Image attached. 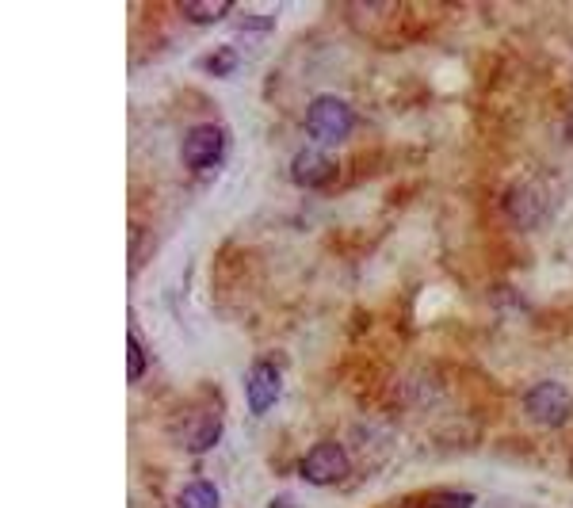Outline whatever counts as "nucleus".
I'll return each mask as SVG.
<instances>
[{"instance_id": "nucleus-5", "label": "nucleus", "mask_w": 573, "mask_h": 508, "mask_svg": "<svg viewBox=\"0 0 573 508\" xmlns=\"http://www.w3.org/2000/svg\"><path fill=\"white\" fill-rule=\"evenodd\" d=\"M279 390H283V379H279V371L272 363H256L253 371H249V379H245V398H249V409H253L256 417L276 405Z\"/></svg>"}, {"instance_id": "nucleus-3", "label": "nucleus", "mask_w": 573, "mask_h": 508, "mask_svg": "<svg viewBox=\"0 0 573 508\" xmlns=\"http://www.w3.org/2000/svg\"><path fill=\"white\" fill-rule=\"evenodd\" d=\"M524 405H528V413L539 424L558 428V424H566V417L573 413V394L566 386H558V382H539L535 390H528Z\"/></svg>"}, {"instance_id": "nucleus-12", "label": "nucleus", "mask_w": 573, "mask_h": 508, "mask_svg": "<svg viewBox=\"0 0 573 508\" xmlns=\"http://www.w3.org/2000/svg\"><path fill=\"white\" fill-rule=\"evenodd\" d=\"M127 360H130V382H138L142 375H146V352H142L138 337L127 340Z\"/></svg>"}, {"instance_id": "nucleus-13", "label": "nucleus", "mask_w": 573, "mask_h": 508, "mask_svg": "<svg viewBox=\"0 0 573 508\" xmlns=\"http://www.w3.org/2000/svg\"><path fill=\"white\" fill-rule=\"evenodd\" d=\"M428 505L432 508H470L474 505V497H470V493H436V497H428Z\"/></svg>"}, {"instance_id": "nucleus-4", "label": "nucleus", "mask_w": 573, "mask_h": 508, "mask_svg": "<svg viewBox=\"0 0 573 508\" xmlns=\"http://www.w3.org/2000/svg\"><path fill=\"white\" fill-rule=\"evenodd\" d=\"M222 153H226V134L218 127L188 130V138H184V146H180V157H184V165H188L191 172L214 169V165L222 161Z\"/></svg>"}, {"instance_id": "nucleus-1", "label": "nucleus", "mask_w": 573, "mask_h": 508, "mask_svg": "<svg viewBox=\"0 0 573 508\" xmlns=\"http://www.w3.org/2000/svg\"><path fill=\"white\" fill-rule=\"evenodd\" d=\"M352 123H356L352 107L333 100V96H321V100H314V104L306 107V134H310L318 146H337V142H344V138L352 134Z\"/></svg>"}, {"instance_id": "nucleus-8", "label": "nucleus", "mask_w": 573, "mask_h": 508, "mask_svg": "<svg viewBox=\"0 0 573 508\" xmlns=\"http://www.w3.org/2000/svg\"><path fill=\"white\" fill-rule=\"evenodd\" d=\"M509 211H512V218H516L520 226H535V222H539V214H543L539 188H535V184H520V188L512 191Z\"/></svg>"}, {"instance_id": "nucleus-10", "label": "nucleus", "mask_w": 573, "mask_h": 508, "mask_svg": "<svg viewBox=\"0 0 573 508\" xmlns=\"http://www.w3.org/2000/svg\"><path fill=\"white\" fill-rule=\"evenodd\" d=\"M184 16H188L191 23H214V20H222V16H230V0H214V4H184Z\"/></svg>"}, {"instance_id": "nucleus-6", "label": "nucleus", "mask_w": 573, "mask_h": 508, "mask_svg": "<svg viewBox=\"0 0 573 508\" xmlns=\"http://www.w3.org/2000/svg\"><path fill=\"white\" fill-rule=\"evenodd\" d=\"M333 157L329 153H321V149H298L295 161H291V176H295V184L302 188H318L325 184L329 176H333Z\"/></svg>"}, {"instance_id": "nucleus-11", "label": "nucleus", "mask_w": 573, "mask_h": 508, "mask_svg": "<svg viewBox=\"0 0 573 508\" xmlns=\"http://www.w3.org/2000/svg\"><path fill=\"white\" fill-rule=\"evenodd\" d=\"M203 69H207V73H214V77H230V73L237 69V50H230V46L214 50L211 58L203 62Z\"/></svg>"}, {"instance_id": "nucleus-9", "label": "nucleus", "mask_w": 573, "mask_h": 508, "mask_svg": "<svg viewBox=\"0 0 573 508\" xmlns=\"http://www.w3.org/2000/svg\"><path fill=\"white\" fill-rule=\"evenodd\" d=\"M176 508H218V489H214V482L199 478V482H191V486L180 493Z\"/></svg>"}, {"instance_id": "nucleus-2", "label": "nucleus", "mask_w": 573, "mask_h": 508, "mask_svg": "<svg viewBox=\"0 0 573 508\" xmlns=\"http://www.w3.org/2000/svg\"><path fill=\"white\" fill-rule=\"evenodd\" d=\"M302 478L310 486H333L348 474V451L340 444H318L302 455Z\"/></svg>"}, {"instance_id": "nucleus-7", "label": "nucleus", "mask_w": 573, "mask_h": 508, "mask_svg": "<svg viewBox=\"0 0 573 508\" xmlns=\"http://www.w3.org/2000/svg\"><path fill=\"white\" fill-rule=\"evenodd\" d=\"M218 436H222V421L214 413H195L184 428V447L188 451H211L218 444Z\"/></svg>"}]
</instances>
